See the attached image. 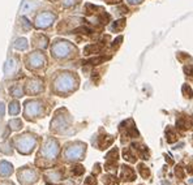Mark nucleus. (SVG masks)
<instances>
[{"mask_svg":"<svg viewBox=\"0 0 193 185\" xmlns=\"http://www.w3.org/2000/svg\"><path fill=\"white\" fill-rule=\"evenodd\" d=\"M77 81L72 76V73H63L55 80V90L59 93H67L72 91L76 89Z\"/></svg>","mask_w":193,"mask_h":185,"instance_id":"obj_1","label":"nucleus"},{"mask_svg":"<svg viewBox=\"0 0 193 185\" xmlns=\"http://www.w3.org/2000/svg\"><path fill=\"white\" fill-rule=\"evenodd\" d=\"M72 51H75V47L65 41H56L52 46V54L56 57H67L71 55Z\"/></svg>","mask_w":193,"mask_h":185,"instance_id":"obj_2","label":"nucleus"},{"mask_svg":"<svg viewBox=\"0 0 193 185\" xmlns=\"http://www.w3.org/2000/svg\"><path fill=\"white\" fill-rule=\"evenodd\" d=\"M17 149L22 154H29L32 153L34 146H35V138L32 137L30 134H25V136H20L17 138Z\"/></svg>","mask_w":193,"mask_h":185,"instance_id":"obj_3","label":"nucleus"},{"mask_svg":"<svg viewBox=\"0 0 193 185\" xmlns=\"http://www.w3.org/2000/svg\"><path fill=\"white\" fill-rule=\"evenodd\" d=\"M56 18V14L55 13H51V12H43L41 14H38L35 18V27L38 29H46L48 27Z\"/></svg>","mask_w":193,"mask_h":185,"instance_id":"obj_4","label":"nucleus"},{"mask_svg":"<svg viewBox=\"0 0 193 185\" xmlns=\"http://www.w3.org/2000/svg\"><path fill=\"white\" fill-rule=\"evenodd\" d=\"M42 111V106L37 100H29L25 103V117L27 120H32L33 117H37Z\"/></svg>","mask_w":193,"mask_h":185,"instance_id":"obj_5","label":"nucleus"},{"mask_svg":"<svg viewBox=\"0 0 193 185\" xmlns=\"http://www.w3.org/2000/svg\"><path fill=\"white\" fill-rule=\"evenodd\" d=\"M57 151H59V146H57V142L55 139H48L46 142V145L43 146L42 149V155L44 159H55V157L57 155Z\"/></svg>","mask_w":193,"mask_h":185,"instance_id":"obj_6","label":"nucleus"},{"mask_svg":"<svg viewBox=\"0 0 193 185\" xmlns=\"http://www.w3.org/2000/svg\"><path fill=\"white\" fill-rule=\"evenodd\" d=\"M46 64V59L41 52H34L27 57V66L30 69H39Z\"/></svg>","mask_w":193,"mask_h":185,"instance_id":"obj_7","label":"nucleus"},{"mask_svg":"<svg viewBox=\"0 0 193 185\" xmlns=\"http://www.w3.org/2000/svg\"><path fill=\"white\" fill-rule=\"evenodd\" d=\"M84 153H85V145L76 144V145H73L67 149L65 157H67V159H81Z\"/></svg>","mask_w":193,"mask_h":185,"instance_id":"obj_8","label":"nucleus"},{"mask_svg":"<svg viewBox=\"0 0 193 185\" xmlns=\"http://www.w3.org/2000/svg\"><path fill=\"white\" fill-rule=\"evenodd\" d=\"M26 91L27 94H39L41 91H43V82L37 78L29 80L26 85Z\"/></svg>","mask_w":193,"mask_h":185,"instance_id":"obj_9","label":"nucleus"},{"mask_svg":"<svg viewBox=\"0 0 193 185\" xmlns=\"http://www.w3.org/2000/svg\"><path fill=\"white\" fill-rule=\"evenodd\" d=\"M18 179L22 184H30L37 181V175L32 169H24V171L18 172Z\"/></svg>","mask_w":193,"mask_h":185,"instance_id":"obj_10","label":"nucleus"},{"mask_svg":"<svg viewBox=\"0 0 193 185\" xmlns=\"http://www.w3.org/2000/svg\"><path fill=\"white\" fill-rule=\"evenodd\" d=\"M120 177H121V180L124 181H133L136 179V173L135 171L128 167V166H121V173H120Z\"/></svg>","mask_w":193,"mask_h":185,"instance_id":"obj_11","label":"nucleus"},{"mask_svg":"<svg viewBox=\"0 0 193 185\" xmlns=\"http://www.w3.org/2000/svg\"><path fill=\"white\" fill-rule=\"evenodd\" d=\"M176 125H177V128L179 129H184V130L192 129L193 128V119L191 116H183L181 119L177 120Z\"/></svg>","mask_w":193,"mask_h":185,"instance_id":"obj_12","label":"nucleus"},{"mask_svg":"<svg viewBox=\"0 0 193 185\" xmlns=\"http://www.w3.org/2000/svg\"><path fill=\"white\" fill-rule=\"evenodd\" d=\"M114 142V137L112 136H101L99 137V142H98V146L99 149H107V147Z\"/></svg>","mask_w":193,"mask_h":185,"instance_id":"obj_13","label":"nucleus"},{"mask_svg":"<svg viewBox=\"0 0 193 185\" xmlns=\"http://www.w3.org/2000/svg\"><path fill=\"white\" fill-rule=\"evenodd\" d=\"M37 5H38V2L37 0H26L22 5V13H27V12H32L37 8Z\"/></svg>","mask_w":193,"mask_h":185,"instance_id":"obj_14","label":"nucleus"},{"mask_svg":"<svg viewBox=\"0 0 193 185\" xmlns=\"http://www.w3.org/2000/svg\"><path fill=\"white\" fill-rule=\"evenodd\" d=\"M12 166L7 162H2L0 163V176H9L12 173Z\"/></svg>","mask_w":193,"mask_h":185,"instance_id":"obj_15","label":"nucleus"},{"mask_svg":"<svg viewBox=\"0 0 193 185\" xmlns=\"http://www.w3.org/2000/svg\"><path fill=\"white\" fill-rule=\"evenodd\" d=\"M166 137H167V142H170V144L176 142L177 138H179V136L176 134V132L172 130L171 128H167V129H166Z\"/></svg>","mask_w":193,"mask_h":185,"instance_id":"obj_16","label":"nucleus"},{"mask_svg":"<svg viewBox=\"0 0 193 185\" xmlns=\"http://www.w3.org/2000/svg\"><path fill=\"white\" fill-rule=\"evenodd\" d=\"M123 157H124V159H125V160L131 162V163H135V162L137 160L136 155L131 151V149H125V150H124V153H123Z\"/></svg>","mask_w":193,"mask_h":185,"instance_id":"obj_17","label":"nucleus"},{"mask_svg":"<svg viewBox=\"0 0 193 185\" xmlns=\"http://www.w3.org/2000/svg\"><path fill=\"white\" fill-rule=\"evenodd\" d=\"M16 66H17V64L14 63L13 59H11V60L8 61V65L5 66V73H7V76H12L13 73H14V69H16Z\"/></svg>","mask_w":193,"mask_h":185,"instance_id":"obj_18","label":"nucleus"},{"mask_svg":"<svg viewBox=\"0 0 193 185\" xmlns=\"http://www.w3.org/2000/svg\"><path fill=\"white\" fill-rule=\"evenodd\" d=\"M181 91H183V95H184V97L187 98V99H191V98L193 97V91H192V89H191V86L187 85V84H184V85H183Z\"/></svg>","mask_w":193,"mask_h":185,"instance_id":"obj_19","label":"nucleus"},{"mask_svg":"<svg viewBox=\"0 0 193 185\" xmlns=\"http://www.w3.org/2000/svg\"><path fill=\"white\" fill-rule=\"evenodd\" d=\"M138 172L141 173V176H142L144 179H147V177L150 176V169L145 164H138Z\"/></svg>","mask_w":193,"mask_h":185,"instance_id":"obj_20","label":"nucleus"},{"mask_svg":"<svg viewBox=\"0 0 193 185\" xmlns=\"http://www.w3.org/2000/svg\"><path fill=\"white\" fill-rule=\"evenodd\" d=\"M101 50V46H98V44H90V46H86L85 47V54L89 55V54H95L98 52V51Z\"/></svg>","mask_w":193,"mask_h":185,"instance_id":"obj_21","label":"nucleus"},{"mask_svg":"<svg viewBox=\"0 0 193 185\" xmlns=\"http://www.w3.org/2000/svg\"><path fill=\"white\" fill-rule=\"evenodd\" d=\"M124 26H125V20H119V21L115 22V24H112L111 30H112V32H119V30H121Z\"/></svg>","mask_w":193,"mask_h":185,"instance_id":"obj_22","label":"nucleus"},{"mask_svg":"<svg viewBox=\"0 0 193 185\" xmlns=\"http://www.w3.org/2000/svg\"><path fill=\"white\" fill-rule=\"evenodd\" d=\"M103 183H105L106 185H119V181L114 176H105L103 177Z\"/></svg>","mask_w":193,"mask_h":185,"instance_id":"obj_23","label":"nucleus"},{"mask_svg":"<svg viewBox=\"0 0 193 185\" xmlns=\"http://www.w3.org/2000/svg\"><path fill=\"white\" fill-rule=\"evenodd\" d=\"M14 47H16L17 50H26L27 48V43H26V39L25 38H21L16 42V44H14Z\"/></svg>","mask_w":193,"mask_h":185,"instance_id":"obj_24","label":"nucleus"},{"mask_svg":"<svg viewBox=\"0 0 193 185\" xmlns=\"http://www.w3.org/2000/svg\"><path fill=\"white\" fill-rule=\"evenodd\" d=\"M108 57H103V56H101V57H94V59H90V60H87V64H92V65H98V64H101V63H103L105 60H107Z\"/></svg>","mask_w":193,"mask_h":185,"instance_id":"obj_25","label":"nucleus"},{"mask_svg":"<svg viewBox=\"0 0 193 185\" xmlns=\"http://www.w3.org/2000/svg\"><path fill=\"white\" fill-rule=\"evenodd\" d=\"M18 111H20L18 103H17V102H12L11 105H9V114L16 115V114H18Z\"/></svg>","mask_w":193,"mask_h":185,"instance_id":"obj_26","label":"nucleus"},{"mask_svg":"<svg viewBox=\"0 0 193 185\" xmlns=\"http://www.w3.org/2000/svg\"><path fill=\"white\" fill-rule=\"evenodd\" d=\"M85 172V168L82 167V166H80V164H77V166H75L72 168V173L73 175H76V176H80V175H82Z\"/></svg>","mask_w":193,"mask_h":185,"instance_id":"obj_27","label":"nucleus"},{"mask_svg":"<svg viewBox=\"0 0 193 185\" xmlns=\"http://www.w3.org/2000/svg\"><path fill=\"white\" fill-rule=\"evenodd\" d=\"M108 160H112V162H116L117 160V149H112L106 157Z\"/></svg>","mask_w":193,"mask_h":185,"instance_id":"obj_28","label":"nucleus"},{"mask_svg":"<svg viewBox=\"0 0 193 185\" xmlns=\"http://www.w3.org/2000/svg\"><path fill=\"white\" fill-rule=\"evenodd\" d=\"M9 127H12V129H14V130H17L22 127V123H21V120H12V121H9Z\"/></svg>","mask_w":193,"mask_h":185,"instance_id":"obj_29","label":"nucleus"},{"mask_svg":"<svg viewBox=\"0 0 193 185\" xmlns=\"http://www.w3.org/2000/svg\"><path fill=\"white\" fill-rule=\"evenodd\" d=\"M175 175L179 177V179H183V177H184V171H183L181 166H176V168H175Z\"/></svg>","mask_w":193,"mask_h":185,"instance_id":"obj_30","label":"nucleus"},{"mask_svg":"<svg viewBox=\"0 0 193 185\" xmlns=\"http://www.w3.org/2000/svg\"><path fill=\"white\" fill-rule=\"evenodd\" d=\"M184 73L187 76H193V65H185L184 66Z\"/></svg>","mask_w":193,"mask_h":185,"instance_id":"obj_31","label":"nucleus"},{"mask_svg":"<svg viewBox=\"0 0 193 185\" xmlns=\"http://www.w3.org/2000/svg\"><path fill=\"white\" fill-rule=\"evenodd\" d=\"M12 94L14 95V97H21L22 95V89L21 87H14V89H12Z\"/></svg>","mask_w":193,"mask_h":185,"instance_id":"obj_32","label":"nucleus"},{"mask_svg":"<svg viewBox=\"0 0 193 185\" xmlns=\"http://www.w3.org/2000/svg\"><path fill=\"white\" fill-rule=\"evenodd\" d=\"M75 3H76V0H63L64 7H71V5H73Z\"/></svg>","mask_w":193,"mask_h":185,"instance_id":"obj_33","label":"nucleus"},{"mask_svg":"<svg viewBox=\"0 0 193 185\" xmlns=\"http://www.w3.org/2000/svg\"><path fill=\"white\" fill-rule=\"evenodd\" d=\"M85 184L86 185H95V180L93 179V177H87V179L85 180Z\"/></svg>","mask_w":193,"mask_h":185,"instance_id":"obj_34","label":"nucleus"},{"mask_svg":"<svg viewBox=\"0 0 193 185\" xmlns=\"http://www.w3.org/2000/svg\"><path fill=\"white\" fill-rule=\"evenodd\" d=\"M121 41H123L121 37H119V38H116V41H115V42H114V44H112V47H114V48H116V47L119 46V44L121 43Z\"/></svg>","mask_w":193,"mask_h":185,"instance_id":"obj_35","label":"nucleus"},{"mask_svg":"<svg viewBox=\"0 0 193 185\" xmlns=\"http://www.w3.org/2000/svg\"><path fill=\"white\" fill-rule=\"evenodd\" d=\"M128 2L131 4H140V3H142V0H128Z\"/></svg>","mask_w":193,"mask_h":185,"instance_id":"obj_36","label":"nucleus"},{"mask_svg":"<svg viewBox=\"0 0 193 185\" xmlns=\"http://www.w3.org/2000/svg\"><path fill=\"white\" fill-rule=\"evenodd\" d=\"M119 2H121V0H107L108 4H115V3H119Z\"/></svg>","mask_w":193,"mask_h":185,"instance_id":"obj_37","label":"nucleus"},{"mask_svg":"<svg viewBox=\"0 0 193 185\" xmlns=\"http://www.w3.org/2000/svg\"><path fill=\"white\" fill-rule=\"evenodd\" d=\"M2 185H12V184H9V183H3Z\"/></svg>","mask_w":193,"mask_h":185,"instance_id":"obj_38","label":"nucleus"}]
</instances>
